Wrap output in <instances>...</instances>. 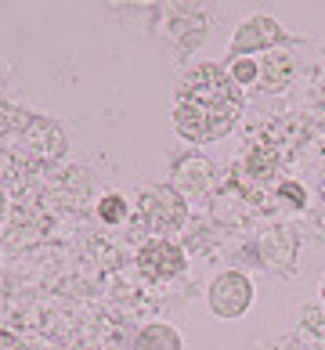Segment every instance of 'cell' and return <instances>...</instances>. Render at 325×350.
Listing matches in <instances>:
<instances>
[{"label": "cell", "instance_id": "obj_13", "mask_svg": "<svg viewBox=\"0 0 325 350\" xmlns=\"http://www.w3.org/2000/svg\"><path fill=\"white\" fill-rule=\"evenodd\" d=\"M278 196H282V199H289V202L296 206V210H300V206L307 202V196H304V188L296 185V180H285V185L278 188Z\"/></svg>", "mask_w": 325, "mask_h": 350}, {"label": "cell", "instance_id": "obj_4", "mask_svg": "<svg viewBox=\"0 0 325 350\" xmlns=\"http://www.w3.org/2000/svg\"><path fill=\"white\" fill-rule=\"evenodd\" d=\"M282 44H285L282 25L275 18H268V15H253L235 29L228 55L231 58H257V55H268V51H278Z\"/></svg>", "mask_w": 325, "mask_h": 350}, {"label": "cell", "instance_id": "obj_12", "mask_svg": "<svg viewBox=\"0 0 325 350\" xmlns=\"http://www.w3.org/2000/svg\"><path fill=\"white\" fill-rule=\"evenodd\" d=\"M98 217L105 220V224H123V220L130 217L127 199H123V196H105V199L98 202Z\"/></svg>", "mask_w": 325, "mask_h": 350}, {"label": "cell", "instance_id": "obj_10", "mask_svg": "<svg viewBox=\"0 0 325 350\" xmlns=\"http://www.w3.org/2000/svg\"><path fill=\"white\" fill-rule=\"evenodd\" d=\"M246 170H250L253 180H268L278 170V152L268 148V145H253L250 155H246Z\"/></svg>", "mask_w": 325, "mask_h": 350}, {"label": "cell", "instance_id": "obj_5", "mask_svg": "<svg viewBox=\"0 0 325 350\" xmlns=\"http://www.w3.org/2000/svg\"><path fill=\"white\" fill-rule=\"evenodd\" d=\"M185 264H188L185 250H181L177 242H170V239H148L138 250V267H141V275L152 278V282L177 278L181 271H185Z\"/></svg>", "mask_w": 325, "mask_h": 350}, {"label": "cell", "instance_id": "obj_14", "mask_svg": "<svg viewBox=\"0 0 325 350\" xmlns=\"http://www.w3.org/2000/svg\"><path fill=\"white\" fill-rule=\"evenodd\" d=\"M4 210H8V199H4V191H0V217H4Z\"/></svg>", "mask_w": 325, "mask_h": 350}, {"label": "cell", "instance_id": "obj_3", "mask_svg": "<svg viewBox=\"0 0 325 350\" xmlns=\"http://www.w3.org/2000/svg\"><path fill=\"white\" fill-rule=\"evenodd\" d=\"M206 304L217 318H242L253 307V282L242 271H220L206 289Z\"/></svg>", "mask_w": 325, "mask_h": 350}, {"label": "cell", "instance_id": "obj_1", "mask_svg": "<svg viewBox=\"0 0 325 350\" xmlns=\"http://www.w3.org/2000/svg\"><path fill=\"white\" fill-rule=\"evenodd\" d=\"M242 116V94L217 62L192 66L174 94V131L192 145L224 137Z\"/></svg>", "mask_w": 325, "mask_h": 350}, {"label": "cell", "instance_id": "obj_11", "mask_svg": "<svg viewBox=\"0 0 325 350\" xmlns=\"http://www.w3.org/2000/svg\"><path fill=\"white\" fill-rule=\"evenodd\" d=\"M228 76L235 87H257L260 80V58H231L228 62Z\"/></svg>", "mask_w": 325, "mask_h": 350}, {"label": "cell", "instance_id": "obj_7", "mask_svg": "<svg viewBox=\"0 0 325 350\" xmlns=\"http://www.w3.org/2000/svg\"><path fill=\"white\" fill-rule=\"evenodd\" d=\"M293 80V55L285 47L278 51H268L260 55V80H257V90L260 94H282Z\"/></svg>", "mask_w": 325, "mask_h": 350}, {"label": "cell", "instance_id": "obj_9", "mask_svg": "<svg viewBox=\"0 0 325 350\" xmlns=\"http://www.w3.org/2000/svg\"><path fill=\"white\" fill-rule=\"evenodd\" d=\"M134 350H185L181 332L166 321H148L145 329L134 336Z\"/></svg>", "mask_w": 325, "mask_h": 350}, {"label": "cell", "instance_id": "obj_6", "mask_svg": "<svg viewBox=\"0 0 325 350\" xmlns=\"http://www.w3.org/2000/svg\"><path fill=\"white\" fill-rule=\"evenodd\" d=\"M166 33L177 55H192L206 40V15L192 4H174L166 11Z\"/></svg>", "mask_w": 325, "mask_h": 350}, {"label": "cell", "instance_id": "obj_2", "mask_svg": "<svg viewBox=\"0 0 325 350\" xmlns=\"http://www.w3.org/2000/svg\"><path fill=\"white\" fill-rule=\"evenodd\" d=\"M141 224H145L155 239H170L174 231L185 224V199L170 185H155L141 196Z\"/></svg>", "mask_w": 325, "mask_h": 350}, {"label": "cell", "instance_id": "obj_8", "mask_svg": "<svg viewBox=\"0 0 325 350\" xmlns=\"http://www.w3.org/2000/svg\"><path fill=\"white\" fill-rule=\"evenodd\" d=\"M210 180H213V166L199 152H192V155H185V159L174 163L170 188H177V191H192V196H199V191L210 188Z\"/></svg>", "mask_w": 325, "mask_h": 350}, {"label": "cell", "instance_id": "obj_15", "mask_svg": "<svg viewBox=\"0 0 325 350\" xmlns=\"http://www.w3.org/2000/svg\"><path fill=\"white\" fill-rule=\"evenodd\" d=\"M322 300H325V278H322Z\"/></svg>", "mask_w": 325, "mask_h": 350}]
</instances>
